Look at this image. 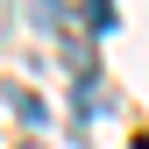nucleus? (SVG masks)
Listing matches in <instances>:
<instances>
[{
    "mask_svg": "<svg viewBox=\"0 0 149 149\" xmlns=\"http://www.w3.org/2000/svg\"><path fill=\"white\" fill-rule=\"evenodd\" d=\"M7 107H14V114H22L29 128H43V100H36L29 85H7Z\"/></svg>",
    "mask_w": 149,
    "mask_h": 149,
    "instance_id": "f257e3e1",
    "label": "nucleus"
},
{
    "mask_svg": "<svg viewBox=\"0 0 149 149\" xmlns=\"http://www.w3.org/2000/svg\"><path fill=\"white\" fill-rule=\"evenodd\" d=\"M29 149H43V142H29Z\"/></svg>",
    "mask_w": 149,
    "mask_h": 149,
    "instance_id": "f03ea898",
    "label": "nucleus"
}]
</instances>
